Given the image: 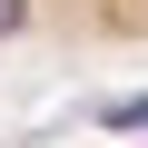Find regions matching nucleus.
<instances>
[{
  "label": "nucleus",
  "instance_id": "f257e3e1",
  "mask_svg": "<svg viewBox=\"0 0 148 148\" xmlns=\"http://www.w3.org/2000/svg\"><path fill=\"white\" fill-rule=\"evenodd\" d=\"M20 40H148V0H0V49Z\"/></svg>",
  "mask_w": 148,
  "mask_h": 148
}]
</instances>
